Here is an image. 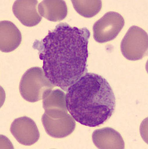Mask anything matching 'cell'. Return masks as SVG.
Listing matches in <instances>:
<instances>
[{
    "label": "cell",
    "instance_id": "3",
    "mask_svg": "<svg viewBox=\"0 0 148 149\" xmlns=\"http://www.w3.org/2000/svg\"><path fill=\"white\" fill-rule=\"evenodd\" d=\"M54 87L42 68L34 67L28 70L22 77L20 91L25 100L35 102L43 100Z\"/></svg>",
    "mask_w": 148,
    "mask_h": 149
},
{
    "label": "cell",
    "instance_id": "9",
    "mask_svg": "<svg viewBox=\"0 0 148 149\" xmlns=\"http://www.w3.org/2000/svg\"><path fill=\"white\" fill-rule=\"evenodd\" d=\"M38 9L41 16L52 22L63 20L67 15V6L62 0L43 1L39 4Z\"/></svg>",
    "mask_w": 148,
    "mask_h": 149
},
{
    "label": "cell",
    "instance_id": "4",
    "mask_svg": "<svg viewBox=\"0 0 148 149\" xmlns=\"http://www.w3.org/2000/svg\"><path fill=\"white\" fill-rule=\"evenodd\" d=\"M148 42L145 31L137 26H132L121 42V51L128 59H141L147 54Z\"/></svg>",
    "mask_w": 148,
    "mask_h": 149
},
{
    "label": "cell",
    "instance_id": "1",
    "mask_svg": "<svg viewBox=\"0 0 148 149\" xmlns=\"http://www.w3.org/2000/svg\"><path fill=\"white\" fill-rule=\"evenodd\" d=\"M90 33L60 23L41 40H36L33 49L38 51L46 77L55 86L67 91L87 72L88 46Z\"/></svg>",
    "mask_w": 148,
    "mask_h": 149
},
{
    "label": "cell",
    "instance_id": "7",
    "mask_svg": "<svg viewBox=\"0 0 148 149\" xmlns=\"http://www.w3.org/2000/svg\"><path fill=\"white\" fill-rule=\"evenodd\" d=\"M38 1L36 0H18L13 5V12L21 23L27 27L36 26L42 17L38 13Z\"/></svg>",
    "mask_w": 148,
    "mask_h": 149
},
{
    "label": "cell",
    "instance_id": "10",
    "mask_svg": "<svg viewBox=\"0 0 148 149\" xmlns=\"http://www.w3.org/2000/svg\"><path fill=\"white\" fill-rule=\"evenodd\" d=\"M75 10L86 18H91L98 13L101 9V1H72Z\"/></svg>",
    "mask_w": 148,
    "mask_h": 149
},
{
    "label": "cell",
    "instance_id": "6",
    "mask_svg": "<svg viewBox=\"0 0 148 149\" xmlns=\"http://www.w3.org/2000/svg\"><path fill=\"white\" fill-rule=\"evenodd\" d=\"M10 131L19 143L25 146L34 144L40 138L36 125L28 117H21L15 120L11 126Z\"/></svg>",
    "mask_w": 148,
    "mask_h": 149
},
{
    "label": "cell",
    "instance_id": "8",
    "mask_svg": "<svg viewBox=\"0 0 148 149\" xmlns=\"http://www.w3.org/2000/svg\"><path fill=\"white\" fill-rule=\"evenodd\" d=\"M22 36L15 24L8 21L0 23V49L3 52L15 50L20 45Z\"/></svg>",
    "mask_w": 148,
    "mask_h": 149
},
{
    "label": "cell",
    "instance_id": "5",
    "mask_svg": "<svg viewBox=\"0 0 148 149\" xmlns=\"http://www.w3.org/2000/svg\"><path fill=\"white\" fill-rule=\"evenodd\" d=\"M124 24V19L120 14L108 12L93 26L94 39L100 43L112 40L120 32Z\"/></svg>",
    "mask_w": 148,
    "mask_h": 149
},
{
    "label": "cell",
    "instance_id": "2",
    "mask_svg": "<svg viewBox=\"0 0 148 149\" xmlns=\"http://www.w3.org/2000/svg\"><path fill=\"white\" fill-rule=\"evenodd\" d=\"M67 109L74 120L91 127L105 123L113 115L116 98L112 89L102 76L87 73L67 91Z\"/></svg>",
    "mask_w": 148,
    "mask_h": 149
}]
</instances>
